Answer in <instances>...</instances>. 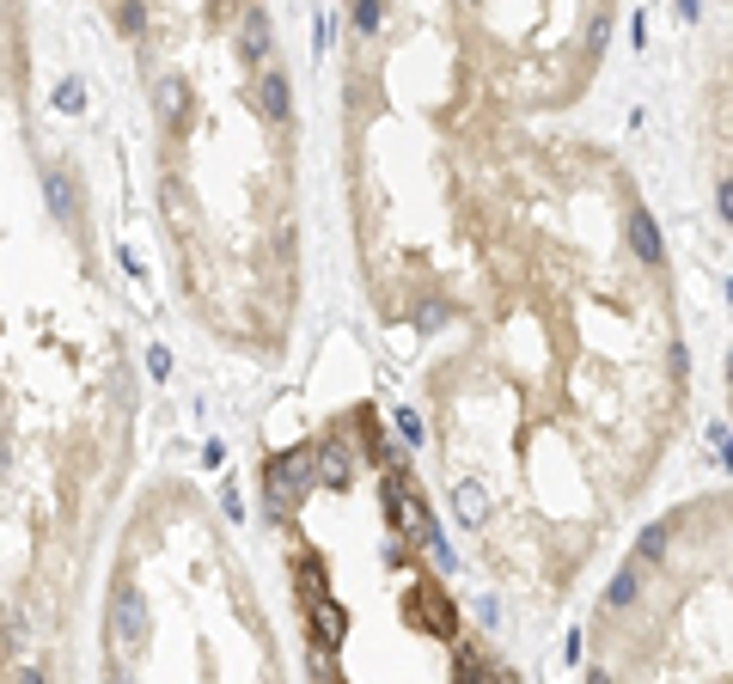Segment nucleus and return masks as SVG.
<instances>
[{"label":"nucleus","instance_id":"obj_21","mask_svg":"<svg viewBox=\"0 0 733 684\" xmlns=\"http://www.w3.org/2000/svg\"><path fill=\"white\" fill-rule=\"evenodd\" d=\"M727 373H733V367H727Z\"/></svg>","mask_w":733,"mask_h":684},{"label":"nucleus","instance_id":"obj_16","mask_svg":"<svg viewBox=\"0 0 733 684\" xmlns=\"http://www.w3.org/2000/svg\"><path fill=\"white\" fill-rule=\"evenodd\" d=\"M110 25H117L123 38H135V31L147 25V7H117V13H110Z\"/></svg>","mask_w":733,"mask_h":684},{"label":"nucleus","instance_id":"obj_15","mask_svg":"<svg viewBox=\"0 0 733 684\" xmlns=\"http://www.w3.org/2000/svg\"><path fill=\"white\" fill-rule=\"evenodd\" d=\"M55 110H86V86H79L74 74H67L62 86H55Z\"/></svg>","mask_w":733,"mask_h":684},{"label":"nucleus","instance_id":"obj_11","mask_svg":"<svg viewBox=\"0 0 733 684\" xmlns=\"http://www.w3.org/2000/svg\"><path fill=\"white\" fill-rule=\"evenodd\" d=\"M153 98H159V117H166V122H183V117H190V86H183L178 74H166V79H159V86H153Z\"/></svg>","mask_w":733,"mask_h":684},{"label":"nucleus","instance_id":"obj_7","mask_svg":"<svg viewBox=\"0 0 733 684\" xmlns=\"http://www.w3.org/2000/svg\"><path fill=\"white\" fill-rule=\"evenodd\" d=\"M269 43H275L269 13H263V7H245V13H238V50H245V62L269 67Z\"/></svg>","mask_w":733,"mask_h":684},{"label":"nucleus","instance_id":"obj_3","mask_svg":"<svg viewBox=\"0 0 733 684\" xmlns=\"http://www.w3.org/2000/svg\"><path fill=\"white\" fill-rule=\"evenodd\" d=\"M410 618H416L434 642H458V606L440 580H416V587H410Z\"/></svg>","mask_w":733,"mask_h":684},{"label":"nucleus","instance_id":"obj_19","mask_svg":"<svg viewBox=\"0 0 733 684\" xmlns=\"http://www.w3.org/2000/svg\"><path fill=\"white\" fill-rule=\"evenodd\" d=\"M19 684H50V678H43L38 666H25V672H19Z\"/></svg>","mask_w":733,"mask_h":684},{"label":"nucleus","instance_id":"obj_2","mask_svg":"<svg viewBox=\"0 0 733 684\" xmlns=\"http://www.w3.org/2000/svg\"><path fill=\"white\" fill-rule=\"evenodd\" d=\"M263 489H269V520H288V513L318 489L312 447H294V452H281V459H263Z\"/></svg>","mask_w":733,"mask_h":684},{"label":"nucleus","instance_id":"obj_13","mask_svg":"<svg viewBox=\"0 0 733 684\" xmlns=\"http://www.w3.org/2000/svg\"><path fill=\"white\" fill-rule=\"evenodd\" d=\"M397 435H404V447H422V440H428V421L416 416V409H397Z\"/></svg>","mask_w":733,"mask_h":684},{"label":"nucleus","instance_id":"obj_20","mask_svg":"<svg viewBox=\"0 0 733 684\" xmlns=\"http://www.w3.org/2000/svg\"><path fill=\"white\" fill-rule=\"evenodd\" d=\"M325 684H349V678H325Z\"/></svg>","mask_w":733,"mask_h":684},{"label":"nucleus","instance_id":"obj_8","mask_svg":"<svg viewBox=\"0 0 733 684\" xmlns=\"http://www.w3.org/2000/svg\"><path fill=\"white\" fill-rule=\"evenodd\" d=\"M43 196H50V214H55L62 226L79 214V184H74V171H67V165H50V171H43Z\"/></svg>","mask_w":733,"mask_h":684},{"label":"nucleus","instance_id":"obj_6","mask_svg":"<svg viewBox=\"0 0 733 684\" xmlns=\"http://www.w3.org/2000/svg\"><path fill=\"white\" fill-rule=\"evenodd\" d=\"M446 507H453V520H458L465 532L489 526V489H484V483H465V477H458V483L446 489Z\"/></svg>","mask_w":733,"mask_h":684},{"label":"nucleus","instance_id":"obj_12","mask_svg":"<svg viewBox=\"0 0 733 684\" xmlns=\"http://www.w3.org/2000/svg\"><path fill=\"white\" fill-rule=\"evenodd\" d=\"M349 25L361 31V38H373V31L385 25V7H380V0H354V7H349Z\"/></svg>","mask_w":733,"mask_h":684},{"label":"nucleus","instance_id":"obj_5","mask_svg":"<svg viewBox=\"0 0 733 684\" xmlns=\"http://www.w3.org/2000/svg\"><path fill=\"white\" fill-rule=\"evenodd\" d=\"M306 623H312V635H318V654H337L342 635H349V611H342L337 599H330V592L306 606Z\"/></svg>","mask_w":733,"mask_h":684},{"label":"nucleus","instance_id":"obj_14","mask_svg":"<svg viewBox=\"0 0 733 684\" xmlns=\"http://www.w3.org/2000/svg\"><path fill=\"white\" fill-rule=\"evenodd\" d=\"M294 580H300V599H306V606H312V599H325V568H312V563H300V575H294Z\"/></svg>","mask_w":733,"mask_h":684},{"label":"nucleus","instance_id":"obj_10","mask_svg":"<svg viewBox=\"0 0 733 684\" xmlns=\"http://www.w3.org/2000/svg\"><path fill=\"white\" fill-rule=\"evenodd\" d=\"M257 105H263V117L269 122H288V74L281 67H263V79H257Z\"/></svg>","mask_w":733,"mask_h":684},{"label":"nucleus","instance_id":"obj_1","mask_svg":"<svg viewBox=\"0 0 733 684\" xmlns=\"http://www.w3.org/2000/svg\"><path fill=\"white\" fill-rule=\"evenodd\" d=\"M605 606L648 611L636 635L648 684H733V489L641 526Z\"/></svg>","mask_w":733,"mask_h":684},{"label":"nucleus","instance_id":"obj_17","mask_svg":"<svg viewBox=\"0 0 733 684\" xmlns=\"http://www.w3.org/2000/svg\"><path fill=\"white\" fill-rule=\"evenodd\" d=\"M147 373H153V380H171V355H166V349H147Z\"/></svg>","mask_w":733,"mask_h":684},{"label":"nucleus","instance_id":"obj_9","mask_svg":"<svg viewBox=\"0 0 733 684\" xmlns=\"http://www.w3.org/2000/svg\"><path fill=\"white\" fill-rule=\"evenodd\" d=\"M312 459H318V483H325V489H349L354 464H349V447H342V440H325V447H312Z\"/></svg>","mask_w":733,"mask_h":684},{"label":"nucleus","instance_id":"obj_4","mask_svg":"<svg viewBox=\"0 0 733 684\" xmlns=\"http://www.w3.org/2000/svg\"><path fill=\"white\" fill-rule=\"evenodd\" d=\"M110 630H117V642L129 648V654H141V648H147L153 618H147V599L135 587H117V599H110Z\"/></svg>","mask_w":733,"mask_h":684},{"label":"nucleus","instance_id":"obj_18","mask_svg":"<svg viewBox=\"0 0 733 684\" xmlns=\"http://www.w3.org/2000/svg\"><path fill=\"white\" fill-rule=\"evenodd\" d=\"M330 31H337V25H330L325 13H318V19H312V50H330Z\"/></svg>","mask_w":733,"mask_h":684}]
</instances>
